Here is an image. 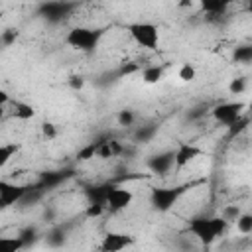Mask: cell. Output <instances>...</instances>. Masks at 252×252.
I'll return each instance as SVG.
<instances>
[{
  "label": "cell",
  "instance_id": "5b68a950",
  "mask_svg": "<svg viewBox=\"0 0 252 252\" xmlns=\"http://www.w3.org/2000/svg\"><path fill=\"white\" fill-rule=\"evenodd\" d=\"M75 8H77L75 2H43L37 6V14L45 18L49 24H59L65 18H69Z\"/></svg>",
  "mask_w": 252,
  "mask_h": 252
},
{
  "label": "cell",
  "instance_id": "d6a6232c",
  "mask_svg": "<svg viewBox=\"0 0 252 252\" xmlns=\"http://www.w3.org/2000/svg\"><path fill=\"white\" fill-rule=\"evenodd\" d=\"M246 126H248V118H246V116H240V118H238L234 124H230V126H228V130H230V136H234V134L242 132Z\"/></svg>",
  "mask_w": 252,
  "mask_h": 252
},
{
  "label": "cell",
  "instance_id": "30bf717a",
  "mask_svg": "<svg viewBox=\"0 0 252 252\" xmlns=\"http://www.w3.org/2000/svg\"><path fill=\"white\" fill-rule=\"evenodd\" d=\"M203 154H205V152H203L199 146L189 144V142H181V144L173 150V167H175V169H181V167L189 165L195 158H199V156H203Z\"/></svg>",
  "mask_w": 252,
  "mask_h": 252
},
{
  "label": "cell",
  "instance_id": "44dd1931",
  "mask_svg": "<svg viewBox=\"0 0 252 252\" xmlns=\"http://www.w3.org/2000/svg\"><path fill=\"white\" fill-rule=\"evenodd\" d=\"M22 240L18 236H0V252H20Z\"/></svg>",
  "mask_w": 252,
  "mask_h": 252
},
{
  "label": "cell",
  "instance_id": "e575fe53",
  "mask_svg": "<svg viewBox=\"0 0 252 252\" xmlns=\"http://www.w3.org/2000/svg\"><path fill=\"white\" fill-rule=\"evenodd\" d=\"M83 85H85V79H83V77H79V75H73V77L69 79V87H71V89H75V91H81V89H83Z\"/></svg>",
  "mask_w": 252,
  "mask_h": 252
},
{
  "label": "cell",
  "instance_id": "5bb4252c",
  "mask_svg": "<svg viewBox=\"0 0 252 252\" xmlns=\"http://www.w3.org/2000/svg\"><path fill=\"white\" fill-rule=\"evenodd\" d=\"M112 183H96V185H89L85 187V197L89 205H100L106 209V195L110 191Z\"/></svg>",
  "mask_w": 252,
  "mask_h": 252
},
{
  "label": "cell",
  "instance_id": "83f0119b",
  "mask_svg": "<svg viewBox=\"0 0 252 252\" xmlns=\"http://www.w3.org/2000/svg\"><path fill=\"white\" fill-rule=\"evenodd\" d=\"M134 120H136V112H134V110L126 108V110H120V112H118V124H120V126H132Z\"/></svg>",
  "mask_w": 252,
  "mask_h": 252
},
{
  "label": "cell",
  "instance_id": "ac0fdd59",
  "mask_svg": "<svg viewBox=\"0 0 252 252\" xmlns=\"http://www.w3.org/2000/svg\"><path fill=\"white\" fill-rule=\"evenodd\" d=\"M14 116L18 120H30L35 116V110L30 102H24V100H16L14 102Z\"/></svg>",
  "mask_w": 252,
  "mask_h": 252
},
{
  "label": "cell",
  "instance_id": "6da1fadb",
  "mask_svg": "<svg viewBox=\"0 0 252 252\" xmlns=\"http://www.w3.org/2000/svg\"><path fill=\"white\" fill-rule=\"evenodd\" d=\"M228 224L220 217H193L187 222V232L197 238L199 244L211 246L219 236L226 232Z\"/></svg>",
  "mask_w": 252,
  "mask_h": 252
},
{
  "label": "cell",
  "instance_id": "f1b7e54d",
  "mask_svg": "<svg viewBox=\"0 0 252 252\" xmlns=\"http://www.w3.org/2000/svg\"><path fill=\"white\" fill-rule=\"evenodd\" d=\"M179 79H181V81H185V83L193 81V79H195V67H193V65H189V63L181 65V67H179Z\"/></svg>",
  "mask_w": 252,
  "mask_h": 252
},
{
  "label": "cell",
  "instance_id": "4fadbf2b",
  "mask_svg": "<svg viewBox=\"0 0 252 252\" xmlns=\"http://www.w3.org/2000/svg\"><path fill=\"white\" fill-rule=\"evenodd\" d=\"M71 175V169H61V171H43V173H39V179L35 181V187H39L43 193L45 191H49V189H53L55 185H59L61 181H65L67 177Z\"/></svg>",
  "mask_w": 252,
  "mask_h": 252
},
{
  "label": "cell",
  "instance_id": "7402d4cb",
  "mask_svg": "<svg viewBox=\"0 0 252 252\" xmlns=\"http://www.w3.org/2000/svg\"><path fill=\"white\" fill-rule=\"evenodd\" d=\"M18 150H20L18 144H0V167H4L18 154Z\"/></svg>",
  "mask_w": 252,
  "mask_h": 252
},
{
  "label": "cell",
  "instance_id": "ffe728a7",
  "mask_svg": "<svg viewBox=\"0 0 252 252\" xmlns=\"http://www.w3.org/2000/svg\"><path fill=\"white\" fill-rule=\"evenodd\" d=\"M161 77H163V67H159V65H150V67H144V71H142V81L148 85L161 81Z\"/></svg>",
  "mask_w": 252,
  "mask_h": 252
},
{
  "label": "cell",
  "instance_id": "7c38bea8",
  "mask_svg": "<svg viewBox=\"0 0 252 252\" xmlns=\"http://www.w3.org/2000/svg\"><path fill=\"white\" fill-rule=\"evenodd\" d=\"M96 140H98L96 156H98L100 159H108V158L120 156V154L124 152V146H122L118 140L110 138V136H100V138H96Z\"/></svg>",
  "mask_w": 252,
  "mask_h": 252
},
{
  "label": "cell",
  "instance_id": "9c48e42d",
  "mask_svg": "<svg viewBox=\"0 0 252 252\" xmlns=\"http://www.w3.org/2000/svg\"><path fill=\"white\" fill-rule=\"evenodd\" d=\"M136 240L132 234H126V232H106L98 244V250L100 252H122L124 248L132 246Z\"/></svg>",
  "mask_w": 252,
  "mask_h": 252
},
{
  "label": "cell",
  "instance_id": "ba28073f",
  "mask_svg": "<svg viewBox=\"0 0 252 252\" xmlns=\"http://www.w3.org/2000/svg\"><path fill=\"white\" fill-rule=\"evenodd\" d=\"M132 201H134V193H132L130 189L112 183V187H110V191H108V195H106V209L118 213V211L128 209V207L132 205Z\"/></svg>",
  "mask_w": 252,
  "mask_h": 252
},
{
  "label": "cell",
  "instance_id": "e0dca14e",
  "mask_svg": "<svg viewBox=\"0 0 252 252\" xmlns=\"http://www.w3.org/2000/svg\"><path fill=\"white\" fill-rule=\"evenodd\" d=\"M158 134V124H146V126H140L134 134V140L138 144H148L152 142V138Z\"/></svg>",
  "mask_w": 252,
  "mask_h": 252
},
{
  "label": "cell",
  "instance_id": "d4e9b609",
  "mask_svg": "<svg viewBox=\"0 0 252 252\" xmlns=\"http://www.w3.org/2000/svg\"><path fill=\"white\" fill-rule=\"evenodd\" d=\"M236 228H238V232H242V234H250L252 232V215L250 213H240V217L236 219Z\"/></svg>",
  "mask_w": 252,
  "mask_h": 252
},
{
  "label": "cell",
  "instance_id": "f546056e",
  "mask_svg": "<svg viewBox=\"0 0 252 252\" xmlns=\"http://www.w3.org/2000/svg\"><path fill=\"white\" fill-rule=\"evenodd\" d=\"M244 89H246V79H242V77L232 79L230 85H228V91H230L232 94H240V93H244Z\"/></svg>",
  "mask_w": 252,
  "mask_h": 252
},
{
  "label": "cell",
  "instance_id": "3957f363",
  "mask_svg": "<svg viewBox=\"0 0 252 252\" xmlns=\"http://www.w3.org/2000/svg\"><path fill=\"white\" fill-rule=\"evenodd\" d=\"M195 185L197 183H183V185H173V187H152L150 203L158 213H167L173 209V205L179 201V197Z\"/></svg>",
  "mask_w": 252,
  "mask_h": 252
},
{
  "label": "cell",
  "instance_id": "603a6c76",
  "mask_svg": "<svg viewBox=\"0 0 252 252\" xmlns=\"http://www.w3.org/2000/svg\"><path fill=\"white\" fill-rule=\"evenodd\" d=\"M232 57H234L236 63H244V65H246V63L252 61V47H250V45H240V47L234 49Z\"/></svg>",
  "mask_w": 252,
  "mask_h": 252
},
{
  "label": "cell",
  "instance_id": "4dcf8cb0",
  "mask_svg": "<svg viewBox=\"0 0 252 252\" xmlns=\"http://www.w3.org/2000/svg\"><path fill=\"white\" fill-rule=\"evenodd\" d=\"M41 134H43V138L53 140V138L57 136V126H55L53 122H43V124H41Z\"/></svg>",
  "mask_w": 252,
  "mask_h": 252
},
{
  "label": "cell",
  "instance_id": "9a60e30c",
  "mask_svg": "<svg viewBox=\"0 0 252 252\" xmlns=\"http://www.w3.org/2000/svg\"><path fill=\"white\" fill-rule=\"evenodd\" d=\"M71 224H55L49 228V232L45 234V244L51 248H61L67 242V234H69Z\"/></svg>",
  "mask_w": 252,
  "mask_h": 252
},
{
  "label": "cell",
  "instance_id": "836d02e7",
  "mask_svg": "<svg viewBox=\"0 0 252 252\" xmlns=\"http://www.w3.org/2000/svg\"><path fill=\"white\" fill-rule=\"evenodd\" d=\"M102 213H104V207H100V205H87V209H85V215H87L89 219L100 217Z\"/></svg>",
  "mask_w": 252,
  "mask_h": 252
},
{
  "label": "cell",
  "instance_id": "cb8c5ba5",
  "mask_svg": "<svg viewBox=\"0 0 252 252\" xmlns=\"http://www.w3.org/2000/svg\"><path fill=\"white\" fill-rule=\"evenodd\" d=\"M96 148H98V140L89 142L85 148H81V150H79L77 159H79V161H89L91 158H94V156H96Z\"/></svg>",
  "mask_w": 252,
  "mask_h": 252
},
{
  "label": "cell",
  "instance_id": "4316f807",
  "mask_svg": "<svg viewBox=\"0 0 252 252\" xmlns=\"http://www.w3.org/2000/svg\"><path fill=\"white\" fill-rule=\"evenodd\" d=\"M240 213H242V211H240L236 205H230V207H226L219 217H220L222 220H226V224H230V222H236V219L240 217Z\"/></svg>",
  "mask_w": 252,
  "mask_h": 252
},
{
  "label": "cell",
  "instance_id": "52a82bcc",
  "mask_svg": "<svg viewBox=\"0 0 252 252\" xmlns=\"http://www.w3.org/2000/svg\"><path fill=\"white\" fill-rule=\"evenodd\" d=\"M26 191H28V185H18V183L0 179V211L20 203Z\"/></svg>",
  "mask_w": 252,
  "mask_h": 252
},
{
  "label": "cell",
  "instance_id": "8fae6325",
  "mask_svg": "<svg viewBox=\"0 0 252 252\" xmlns=\"http://www.w3.org/2000/svg\"><path fill=\"white\" fill-rule=\"evenodd\" d=\"M146 165L156 175H167L169 169L173 167V150H165V152H159L156 156H150Z\"/></svg>",
  "mask_w": 252,
  "mask_h": 252
},
{
  "label": "cell",
  "instance_id": "484cf974",
  "mask_svg": "<svg viewBox=\"0 0 252 252\" xmlns=\"http://www.w3.org/2000/svg\"><path fill=\"white\" fill-rule=\"evenodd\" d=\"M16 39H18V30H16V28H8V30H4V32L0 33V49L10 47Z\"/></svg>",
  "mask_w": 252,
  "mask_h": 252
},
{
  "label": "cell",
  "instance_id": "d590c367",
  "mask_svg": "<svg viewBox=\"0 0 252 252\" xmlns=\"http://www.w3.org/2000/svg\"><path fill=\"white\" fill-rule=\"evenodd\" d=\"M6 102H10V94L4 89H0V106H4Z\"/></svg>",
  "mask_w": 252,
  "mask_h": 252
},
{
  "label": "cell",
  "instance_id": "1f68e13d",
  "mask_svg": "<svg viewBox=\"0 0 252 252\" xmlns=\"http://www.w3.org/2000/svg\"><path fill=\"white\" fill-rule=\"evenodd\" d=\"M207 114V106L205 104H199V106H195V108H191L189 112H187V120H199V118H203Z\"/></svg>",
  "mask_w": 252,
  "mask_h": 252
},
{
  "label": "cell",
  "instance_id": "d6986e66",
  "mask_svg": "<svg viewBox=\"0 0 252 252\" xmlns=\"http://www.w3.org/2000/svg\"><path fill=\"white\" fill-rule=\"evenodd\" d=\"M16 236L22 240V246L24 248H28V246H32V244H35L39 240V232H37L35 226H24Z\"/></svg>",
  "mask_w": 252,
  "mask_h": 252
},
{
  "label": "cell",
  "instance_id": "8992f818",
  "mask_svg": "<svg viewBox=\"0 0 252 252\" xmlns=\"http://www.w3.org/2000/svg\"><path fill=\"white\" fill-rule=\"evenodd\" d=\"M242 110H244V102H240V100H226V102L217 104L211 110V114H213V118L217 122H220L224 126H230V124H234L242 116Z\"/></svg>",
  "mask_w": 252,
  "mask_h": 252
},
{
  "label": "cell",
  "instance_id": "277c9868",
  "mask_svg": "<svg viewBox=\"0 0 252 252\" xmlns=\"http://www.w3.org/2000/svg\"><path fill=\"white\" fill-rule=\"evenodd\" d=\"M128 32L132 35V39L144 47V49H158L159 45V30L156 24L152 22H134V24H128Z\"/></svg>",
  "mask_w": 252,
  "mask_h": 252
},
{
  "label": "cell",
  "instance_id": "7a4b0ae2",
  "mask_svg": "<svg viewBox=\"0 0 252 252\" xmlns=\"http://www.w3.org/2000/svg\"><path fill=\"white\" fill-rule=\"evenodd\" d=\"M102 30L98 28H87V26H77V28H71L65 35V41L69 47L77 49V51H83V53H93L98 43H100V37H102Z\"/></svg>",
  "mask_w": 252,
  "mask_h": 252
},
{
  "label": "cell",
  "instance_id": "2e32d148",
  "mask_svg": "<svg viewBox=\"0 0 252 252\" xmlns=\"http://www.w3.org/2000/svg\"><path fill=\"white\" fill-rule=\"evenodd\" d=\"M201 10L209 16H222L228 10V2L226 0H203Z\"/></svg>",
  "mask_w": 252,
  "mask_h": 252
}]
</instances>
